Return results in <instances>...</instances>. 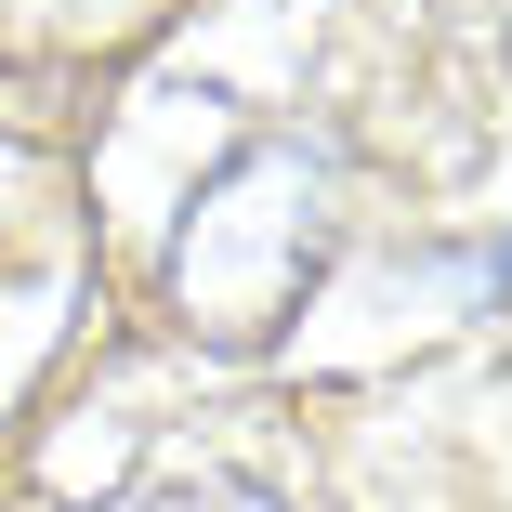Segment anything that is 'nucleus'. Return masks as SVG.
I'll list each match as a JSON object with an SVG mask.
<instances>
[{
    "mask_svg": "<svg viewBox=\"0 0 512 512\" xmlns=\"http://www.w3.org/2000/svg\"><path fill=\"white\" fill-rule=\"evenodd\" d=\"M329 224H342V158L276 132V145H250L197 184V211L171 237V302L211 342H263L302 302V276L329 263Z\"/></svg>",
    "mask_w": 512,
    "mask_h": 512,
    "instance_id": "nucleus-1",
    "label": "nucleus"
},
{
    "mask_svg": "<svg viewBox=\"0 0 512 512\" xmlns=\"http://www.w3.org/2000/svg\"><path fill=\"white\" fill-rule=\"evenodd\" d=\"M158 512H276V499H263V486H224V473H197V486H171Z\"/></svg>",
    "mask_w": 512,
    "mask_h": 512,
    "instance_id": "nucleus-2",
    "label": "nucleus"
}]
</instances>
